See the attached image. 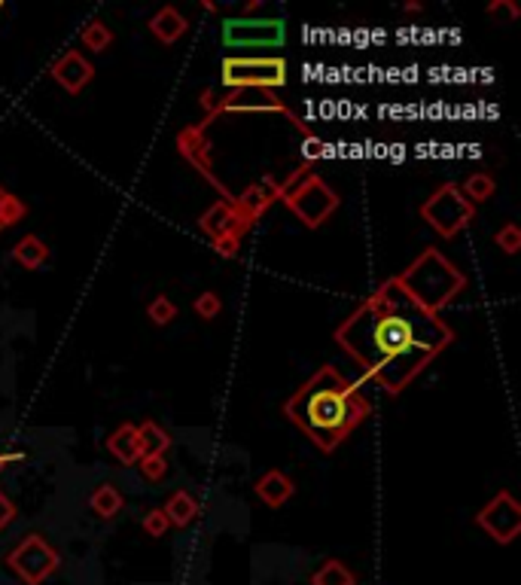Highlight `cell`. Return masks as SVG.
<instances>
[{"mask_svg": "<svg viewBox=\"0 0 521 585\" xmlns=\"http://www.w3.org/2000/svg\"><path fill=\"white\" fill-rule=\"evenodd\" d=\"M335 341L384 394L397 397L452 345L454 330L439 314L421 309L397 277H388L351 317L341 320Z\"/></svg>", "mask_w": 521, "mask_h": 585, "instance_id": "6da1fadb", "label": "cell"}, {"mask_svg": "<svg viewBox=\"0 0 521 585\" xmlns=\"http://www.w3.org/2000/svg\"><path fill=\"white\" fill-rule=\"evenodd\" d=\"M284 415L320 452H335L363 421L373 415V405L335 366H320L284 403Z\"/></svg>", "mask_w": 521, "mask_h": 585, "instance_id": "7a4b0ae2", "label": "cell"}, {"mask_svg": "<svg viewBox=\"0 0 521 585\" xmlns=\"http://www.w3.org/2000/svg\"><path fill=\"white\" fill-rule=\"evenodd\" d=\"M397 281L421 309L430 314H439L467 287V277H463L461 268L452 260H445L439 251H433V247L421 253L403 275H397Z\"/></svg>", "mask_w": 521, "mask_h": 585, "instance_id": "3957f363", "label": "cell"}, {"mask_svg": "<svg viewBox=\"0 0 521 585\" xmlns=\"http://www.w3.org/2000/svg\"><path fill=\"white\" fill-rule=\"evenodd\" d=\"M281 198H284V204L299 217V223L309 226V229L324 226L335 213V208H339V196H335V189L314 174L309 162H305L299 171H293L290 180L281 183Z\"/></svg>", "mask_w": 521, "mask_h": 585, "instance_id": "277c9868", "label": "cell"}, {"mask_svg": "<svg viewBox=\"0 0 521 585\" xmlns=\"http://www.w3.org/2000/svg\"><path fill=\"white\" fill-rule=\"evenodd\" d=\"M226 89H266L287 85V61L281 55H226L220 64Z\"/></svg>", "mask_w": 521, "mask_h": 585, "instance_id": "5b68a950", "label": "cell"}, {"mask_svg": "<svg viewBox=\"0 0 521 585\" xmlns=\"http://www.w3.org/2000/svg\"><path fill=\"white\" fill-rule=\"evenodd\" d=\"M421 217L437 229L442 238H454L476 220V208L463 198L458 183H442V187L421 204Z\"/></svg>", "mask_w": 521, "mask_h": 585, "instance_id": "8992f818", "label": "cell"}, {"mask_svg": "<svg viewBox=\"0 0 521 585\" xmlns=\"http://www.w3.org/2000/svg\"><path fill=\"white\" fill-rule=\"evenodd\" d=\"M198 229L213 241V251H217L220 256L235 260L241 251V241H244V235L251 226L238 217V211H235L232 202H223V198H220V202H213L211 208L198 217Z\"/></svg>", "mask_w": 521, "mask_h": 585, "instance_id": "52a82bcc", "label": "cell"}, {"mask_svg": "<svg viewBox=\"0 0 521 585\" xmlns=\"http://www.w3.org/2000/svg\"><path fill=\"white\" fill-rule=\"evenodd\" d=\"M223 113H277V116H287L293 125L302 132V138H311V128L302 123V119L296 116V113L290 110L287 104L277 98V92H266V89H232L226 98H217V104H213V113L208 119V125L213 123L217 116H223Z\"/></svg>", "mask_w": 521, "mask_h": 585, "instance_id": "ba28073f", "label": "cell"}, {"mask_svg": "<svg viewBox=\"0 0 521 585\" xmlns=\"http://www.w3.org/2000/svg\"><path fill=\"white\" fill-rule=\"evenodd\" d=\"M287 40V25L281 19H226L223 43L229 49H277Z\"/></svg>", "mask_w": 521, "mask_h": 585, "instance_id": "9c48e42d", "label": "cell"}, {"mask_svg": "<svg viewBox=\"0 0 521 585\" xmlns=\"http://www.w3.org/2000/svg\"><path fill=\"white\" fill-rule=\"evenodd\" d=\"M6 565L16 570L25 582L37 585L59 567V552H55L40 533H28V537L6 555Z\"/></svg>", "mask_w": 521, "mask_h": 585, "instance_id": "30bf717a", "label": "cell"}, {"mask_svg": "<svg viewBox=\"0 0 521 585\" xmlns=\"http://www.w3.org/2000/svg\"><path fill=\"white\" fill-rule=\"evenodd\" d=\"M476 522H479L482 531H488L497 543H512L521 531V503L509 491H501V494L491 497V501L482 506Z\"/></svg>", "mask_w": 521, "mask_h": 585, "instance_id": "8fae6325", "label": "cell"}, {"mask_svg": "<svg viewBox=\"0 0 521 585\" xmlns=\"http://www.w3.org/2000/svg\"><path fill=\"white\" fill-rule=\"evenodd\" d=\"M177 149H180V156L183 159L189 162L192 168L198 171V174L204 177V180L211 183L213 189L220 192V198L223 202H232V192L220 183V177L213 174V162H211V144H208V134H204V128H198V125H189V128H183L180 134H177Z\"/></svg>", "mask_w": 521, "mask_h": 585, "instance_id": "7c38bea8", "label": "cell"}, {"mask_svg": "<svg viewBox=\"0 0 521 585\" xmlns=\"http://www.w3.org/2000/svg\"><path fill=\"white\" fill-rule=\"evenodd\" d=\"M277 198H281V183H277L275 177H262V180L251 183L241 196H235L232 204H235V211H238V217L244 220L247 226H253Z\"/></svg>", "mask_w": 521, "mask_h": 585, "instance_id": "4fadbf2b", "label": "cell"}, {"mask_svg": "<svg viewBox=\"0 0 521 585\" xmlns=\"http://www.w3.org/2000/svg\"><path fill=\"white\" fill-rule=\"evenodd\" d=\"M49 74H52V80L59 83L64 92H70V95H80L85 85L95 80V64L85 59L83 52L70 49V52H64L59 61H52Z\"/></svg>", "mask_w": 521, "mask_h": 585, "instance_id": "5bb4252c", "label": "cell"}, {"mask_svg": "<svg viewBox=\"0 0 521 585\" xmlns=\"http://www.w3.org/2000/svg\"><path fill=\"white\" fill-rule=\"evenodd\" d=\"M107 452L123 463V467H138V461L144 458V445H140V437H138V424H119L116 430L107 437Z\"/></svg>", "mask_w": 521, "mask_h": 585, "instance_id": "9a60e30c", "label": "cell"}, {"mask_svg": "<svg viewBox=\"0 0 521 585\" xmlns=\"http://www.w3.org/2000/svg\"><path fill=\"white\" fill-rule=\"evenodd\" d=\"M253 491L262 503L271 506V509H277V506H284L293 494H296V485H293L290 476L281 473V469H266V473L256 479Z\"/></svg>", "mask_w": 521, "mask_h": 585, "instance_id": "2e32d148", "label": "cell"}, {"mask_svg": "<svg viewBox=\"0 0 521 585\" xmlns=\"http://www.w3.org/2000/svg\"><path fill=\"white\" fill-rule=\"evenodd\" d=\"M187 31H189V19L183 16L177 6H162V10L149 19V34L159 43H165V46L177 43Z\"/></svg>", "mask_w": 521, "mask_h": 585, "instance_id": "e0dca14e", "label": "cell"}, {"mask_svg": "<svg viewBox=\"0 0 521 585\" xmlns=\"http://www.w3.org/2000/svg\"><path fill=\"white\" fill-rule=\"evenodd\" d=\"M12 260H16L21 268H28V272H37L49 260L46 241L37 238V235H25V238H19L16 247H12Z\"/></svg>", "mask_w": 521, "mask_h": 585, "instance_id": "ac0fdd59", "label": "cell"}, {"mask_svg": "<svg viewBox=\"0 0 521 585\" xmlns=\"http://www.w3.org/2000/svg\"><path fill=\"white\" fill-rule=\"evenodd\" d=\"M162 512H165L168 525L187 527L192 518L198 516V503H196V497H192L189 491H174V494H168V501H165V506H162Z\"/></svg>", "mask_w": 521, "mask_h": 585, "instance_id": "d6986e66", "label": "cell"}, {"mask_svg": "<svg viewBox=\"0 0 521 585\" xmlns=\"http://www.w3.org/2000/svg\"><path fill=\"white\" fill-rule=\"evenodd\" d=\"M123 491L116 488V485H110V482H101L98 485L95 491H92V497H89V506H92V512L95 516H101V518H116L119 512H123Z\"/></svg>", "mask_w": 521, "mask_h": 585, "instance_id": "ffe728a7", "label": "cell"}, {"mask_svg": "<svg viewBox=\"0 0 521 585\" xmlns=\"http://www.w3.org/2000/svg\"><path fill=\"white\" fill-rule=\"evenodd\" d=\"M494 189H497V183H494V177L488 174V171H479V174H469L467 180L461 183V192H463V198H467L469 204H482V202H488L491 196H494Z\"/></svg>", "mask_w": 521, "mask_h": 585, "instance_id": "44dd1931", "label": "cell"}, {"mask_svg": "<svg viewBox=\"0 0 521 585\" xmlns=\"http://www.w3.org/2000/svg\"><path fill=\"white\" fill-rule=\"evenodd\" d=\"M138 437H140V445H144V454H165L171 448V433L165 427L156 424V421H140Z\"/></svg>", "mask_w": 521, "mask_h": 585, "instance_id": "7402d4cb", "label": "cell"}, {"mask_svg": "<svg viewBox=\"0 0 521 585\" xmlns=\"http://www.w3.org/2000/svg\"><path fill=\"white\" fill-rule=\"evenodd\" d=\"M113 40L116 37H113V31L104 25L101 19H92L89 25L80 31V43L89 49V52H107V49L113 46Z\"/></svg>", "mask_w": 521, "mask_h": 585, "instance_id": "603a6c76", "label": "cell"}, {"mask_svg": "<svg viewBox=\"0 0 521 585\" xmlns=\"http://www.w3.org/2000/svg\"><path fill=\"white\" fill-rule=\"evenodd\" d=\"M25 213H28L25 202H21L19 196H12L10 189L0 187V232L10 229V226H16V223H21V220H25Z\"/></svg>", "mask_w": 521, "mask_h": 585, "instance_id": "cb8c5ba5", "label": "cell"}, {"mask_svg": "<svg viewBox=\"0 0 521 585\" xmlns=\"http://www.w3.org/2000/svg\"><path fill=\"white\" fill-rule=\"evenodd\" d=\"M311 585H354V573L341 565V561H326V565L311 576Z\"/></svg>", "mask_w": 521, "mask_h": 585, "instance_id": "d4e9b609", "label": "cell"}, {"mask_svg": "<svg viewBox=\"0 0 521 585\" xmlns=\"http://www.w3.org/2000/svg\"><path fill=\"white\" fill-rule=\"evenodd\" d=\"M147 317L153 320L156 326H168L171 320L177 317V305L171 296H156L153 302L147 305Z\"/></svg>", "mask_w": 521, "mask_h": 585, "instance_id": "484cf974", "label": "cell"}, {"mask_svg": "<svg viewBox=\"0 0 521 585\" xmlns=\"http://www.w3.org/2000/svg\"><path fill=\"white\" fill-rule=\"evenodd\" d=\"M192 311H196V317H202V320H213L220 311H223V299H220V292H213V290L198 292L196 302H192Z\"/></svg>", "mask_w": 521, "mask_h": 585, "instance_id": "4316f807", "label": "cell"}, {"mask_svg": "<svg viewBox=\"0 0 521 585\" xmlns=\"http://www.w3.org/2000/svg\"><path fill=\"white\" fill-rule=\"evenodd\" d=\"M138 469L144 473L147 482H162L168 476V458L165 454H144L138 461Z\"/></svg>", "mask_w": 521, "mask_h": 585, "instance_id": "83f0119b", "label": "cell"}, {"mask_svg": "<svg viewBox=\"0 0 521 585\" xmlns=\"http://www.w3.org/2000/svg\"><path fill=\"white\" fill-rule=\"evenodd\" d=\"M494 244L501 247L503 253L516 256L521 251V229H518L516 223H503L501 229L494 232Z\"/></svg>", "mask_w": 521, "mask_h": 585, "instance_id": "f1b7e54d", "label": "cell"}, {"mask_svg": "<svg viewBox=\"0 0 521 585\" xmlns=\"http://www.w3.org/2000/svg\"><path fill=\"white\" fill-rule=\"evenodd\" d=\"M168 518H165V512H162V506L159 509H149L147 516H144V531L149 533V537H165V531H168Z\"/></svg>", "mask_w": 521, "mask_h": 585, "instance_id": "f546056e", "label": "cell"}, {"mask_svg": "<svg viewBox=\"0 0 521 585\" xmlns=\"http://www.w3.org/2000/svg\"><path fill=\"white\" fill-rule=\"evenodd\" d=\"M488 16H506V19H518L521 10L512 0H494V4H488Z\"/></svg>", "mask_w": 521, "mask_h": 585, "instance_id": "4dcf8cb0", "label": "cell"}, {"mask_svg": "<svg viewBox=\"0 0 521 585\" xmlns=\"http://www.w3.org/2000/svg\"><path fill=\"white\" fill-rule=\"evenodd\" d=\"M12 518H16V503H12L10 497L4 494V491H0V531H4V527L10 525Z\"/></svg>", "mask_w": 521, "mask_h": 585, "instance_id": "1f68e13d", "label": "cell"}, {"mask_svg": "<svg viewBox=\"0 0 521 585\" xmlns=\"http://www.w3.org/2000/svg\"><path fill=\"white\" fill-rule=\"evenodd\" d=\"M326 153V144L317 138V134H311V138H305V156H309V165L311 159H320V156Z\"/></svg>", "mask_w": 521, "mask_h": 585, "instance_id": "d6a6232c", "label": "cell"}, {"mask_svg": "<svg viewBox=\"0 0 521 585\" xmlns=\"http://www.w3.org/2000/svg\"><path fill=\"white\" fill-rule=\"evenodd\" d=\"M260 6H262V0H251V4L244 6V19L251 16V12H256V10H260Z\"/></svg>", "mask_w": 521, "mask_h": 585, "instance_id": "836d02e7", "label": "cell"}, {"mask_svg": "<svg viewBox=\"0 0 521 585\" xmlns=\"http://www.w3.org/2000/svg\"><path fill=\"white\" fill-rule=\"evenodd\" d=\"M19 458H21V454H0V469H4L10 461H19Z\"/></svg>", "mask_w": 521, "mask_h": 585, "instance_id": "e575fe53", "label": "cell"}, {"mask_svg": "<svg viewBox=\"0 0 521 585\" xmlns=\"http://www.w3.org/2000/svg\"><path fill=\"white\" fill-rule=\"evenodd\" d=\"M421 10H424L421 4H405V12H421Z\"/></svg>", "mask_w": 521, "mask_h": 585, "instance_id": "d590c367", "label": "cell"}]
</instances>
